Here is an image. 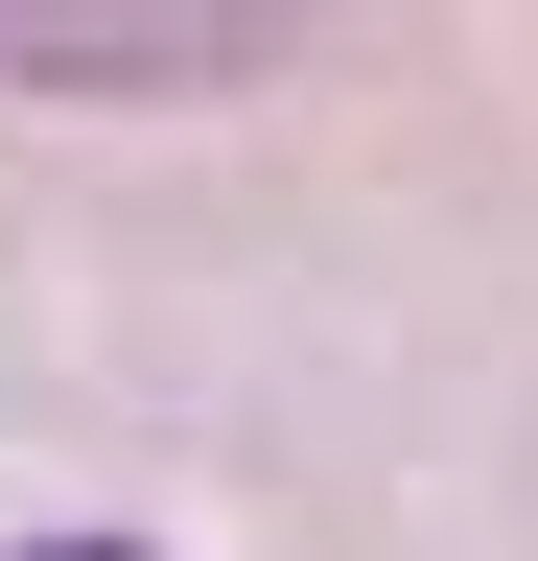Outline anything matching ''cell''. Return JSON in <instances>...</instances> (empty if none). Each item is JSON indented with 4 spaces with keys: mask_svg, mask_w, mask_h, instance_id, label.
Masks as SVG:
<instances>
[{
    "mask_svg": "<svg viewBox=\"0 0 538 561\" xmlns=\"http://www.w3.org/2000/svg\"><path fill=\"white\" fill-rule=\"evenodd\" d=\"M282 70V0H211V24H0V94H257Z\"/></svg>",
    "mask_w": 538,
    "mask_h": 561,
    "instance_id": "cell-1",
    "label": "cell"
},
{
    "mask_svg": "<svg viewBox=\"0 0 538 561\" xmlns=\"http://www.w3.org/2000/svg\"><path fill=\"white\" fill-rule=\"evenodd\" d=\"M0 561H141V538H0Z\"/></svg>",
    "mask_w": 538,
    "mask_h": 561,
    "instance_id": "cell-2",
    "label": "cell"
}]
</instances>
